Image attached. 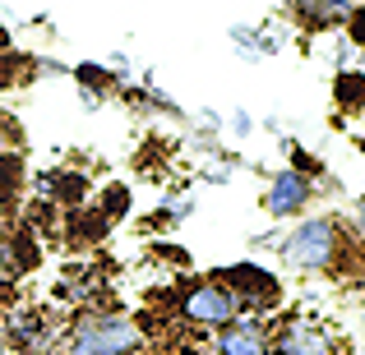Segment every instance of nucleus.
Returning <instances> with one entry per match:
<instances>
[{"label":"nucleus","instance_id":"nucleus-9","mask_svg":"<svg viewBox=\"0 0 365 355\" xmlns=\"http://www.w3.org/2000/svg\"><path fill=\"white\" fill-rule=\"evenodd\" d=\"M356 9V0H292V14L301 18L310 33H333L342 28Z\"/></svg>","mask_w":365,"mask_h":355},{"label":"nucleus","instance_id":"nucleus-1","mask_svg":"<svg viewBox=\"0 0 365 355\" xmlns=\"http://www.w3.org/2000/svg\"><path fill=\"white\" fill-rule=\"evenodd\" d=\"M61 355H143V328L120 309H79L61 328Z\"/></svg>","mask_w":365,"mask_h":355},{"label":"nucleus","instance_id":"nucleus-3","mask_svg":"<svg viewBox=\"0 0 365 355\" xmlns=\"http://www.w3.org/2000/svg\"><path fill=\"white\" fill-rule=\"evenodd\" d=\"M176 309L185 323H195V328H222V323H232L241 309V300H236V291L227 282H217V277H204V282H190L185 291L176 295Z\"/></svg>","mask_w":365,"mask_h":355},{"label":"nucleus","instance_id":"nucleus-10","mask_svg":"<svg viewBox=\"0 0 365 355\" xmlns=\"http://www.w3.org/2000/svg\"><path fill=\"white\" fill-rule=\"evenodd\" d=\"M232 46L241 55H255V60H259V55H277V51H282V37H277L273 28H245V23H236L232 28Z\"/></svg>","mask_w":365,"mask_h":355},{"label":"nucleus","instance_id":"nucleus-4","mask_svg":"<svg viewBox=\"0 0 365 355\" xmlns=\"http://www.w3.org/2000/svg\"><path fill=\"white\" fill-rule=\"evenodd\" d=\"M213 277L232 286L245 314H268V309H277V300H282V282L259 263H236V267H222V272H213Z\"/></svg>","mask_w":365,"mask_h":355},{"label":"nucleus","instance_id":"nucleus-19","mask_svg":"<svg viewBox=\"0 0 365 355\" xmlns=\"http://www.w3.org/2000/svg\"><path fill=\"white\" fill-rule=\"evenodd\" d=\"M0 319H5V286H0Z\"/></svg>","mask_w":365,"mask_h":355},{"label":"nucleus","instance_id":"nucleus-14","mask_svg":"<svg viewBox=\"0 0 365 355\" xmlns=\"http://www.w3.org/2000/svg\"><path fill=\"white\" fill-rule=\"evenodd\" d=\"M342 28H347V42L365 51V5H356V9H351V18H347Z\"/></svg>","mask_w":365,"mask_h":355},{"label":"nucleus","instance_id":"nucleus-11","mask_svg":"<svg viewBox=\"0 0 365 355\" xmlns=\"http://www.w3.org/2000/svg\"><path fill=\"white\" fill-rule=\"evenodd\" d=\"M333 97H338L342 111H361L365 107V74L338 70V79H333Z\"/></svg>","mask_w":365,"mask_h":355},{"label":"nucleus","instance_id":"nucleus-15","mask_svg":"<svg viewBox=\"0 0 365 355\" xmlns=\"http://www.w3.org/2000/svg\"><path fill=\"white\" fill-rule=\"evenodd\" d=\"M125 203H130L125 189H111V194H107V213H125Z\"/></svg>","mask_w":365,"mask_h":355},{"label":"nucleus","instance_id":"nucleus-7","mask_svg":"<svg viewBox=\"0 0 365 355\" xmlns=\"http://www.w3.org/2000/svg\"><path fill=\"white\" fill-rule=\"evenodd\" d=\"M310 198H314V176L287 166V171H277V176L268 180V189H264V213L277 217V222H287V217H301L305 208H310Z\"/></svg>","mask_w":365,"mask_h":355},{"label":"nucleus","instance_id":"nucleus-5","mask_svg":"<svg viewBox=\"0 0 365 355\" xmlns=\"http://www.w3.org/2000/svg\"><path fill=\"white\" fill-rule=\"evenodd\" d=\"M0 328H5L9 346H19L24 355H56L61 351V332L46 319V309H9L0 319Z\"/></svg>","mask_w":365,"mask_h":355},{"label":"nucleus","instance_id":"nucleus-13","mask_svg":"<svg viewBox=\"0 0 365 355\" xmlns=\"http://www.w3.org/2000/svg\"><path fill=\"white\" fill-rule=\"evenodd\" d=\"M74 79H79V88H93V92H102L111 79H116V74H107L102 65H93V60H88V65H79V70H74Z\"/></svg>","mask_w":365,"mask_h":355},{"label":"nucleus","instance_id":"nucleus-12","mask_svg":"<svg viewBox=\"0 0 365 355\" xmlns=\"http://www.w3.org/2000/svg\"><path fill=\"white\" fill-rule=\"evenodd\" d=\"M46 189L61 194L65 203H79V198H83V176H51V180H46Z\"/></svg>","mask_w":365,"mask_h":355},{"label":"nucleus","instance_id":"nucleus-17","mask_svg":"<svg viewBox=\"0 0 365 355\" xmlns=\"http://www.w3.org/2000/svg\"><path fill=\"white\" fill-rule=\"evenodd\" d=\"M356 226L365 231V194H361V203H356Z\"/></svg>","mask_w":365,"mask_h":355},{"label":"nucleus","instance_id":"nucleus-6","mask_svg":"<svg viewBox=\"0 0 365 355\" xmlns=\"http://www.w3.org/2000/svg\"><path fill=\"white\" fill-rule=\"evenodd\" d=\"M273 323L264 314H236L232 323L213 328V355H268Z\"/></svg>","mask_w":365,"mask_h":355},{"label":"nucleus","instance_id":"nucleus-18","mask_svg":"<svg viewBox=\"0 0 365 355\" xmlns=\"http://www.w3.org/2000/svg\"><path fill=\"white\" fill-rule=\"evenodd\" d=\"M5 46H9V33H5V28H0V51H5Z\"/></svg>","mask_w":365,"mask_h":355},{"label":"nucleus","instance_id":"nucleus-20","mask_svg":"<svg viewBox=\"0 0 365 355\" xmlns=\"http://www.w3.org/2000/svg\"><path fill=\"white\" fill-rule=\"evenodd\" d=\"M0 213H5V203H0Z\"/></svg>","mask_w":365,"mask_h":355},{"label":"nucleus","instance_id":"nucleus-8","mask_svg":"<svg viewBox=\"0 0 365 355\" xmlns=\"http://www.w3.org/2000/svg\"><path fill=\"white\" fill-rule=\"evenodd\" d=\"M268 355H338L333 337L310 319H287L273 328V346Z\"/></svg>","mask_w":365,"mask_h":355},{"label":"nucleus","instance_id":"nucleus-2","mask_svg":"<svg viewBox=\"0 0 365 355\" xmlns=\"http://www.w3.org/2000/svg\"><path fill=\"white\" fill-rule=\"evenodd\" d=\"M282 258L301 272H324L342 258V226L338 217H305L282 235Z\"/></svg>","mask_w":365,"mask_h":355},{"label":"nucleus","instance_id":"nucleus-16","mask_svg":"<svg viewBox=\"0 0 365 355\" xmlns=\"http://www.w3.org/2000/svg\"><path fill=\"white\" fill-rule=\"evenodd\" d=\"M232 129H236V134H241V139H245V134H250V129H255V120H250V116H245V111H236V116H232Z\"/></svg>","mask_w":365,"mask_h":355}]
</instances>
